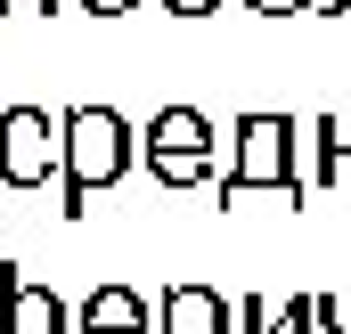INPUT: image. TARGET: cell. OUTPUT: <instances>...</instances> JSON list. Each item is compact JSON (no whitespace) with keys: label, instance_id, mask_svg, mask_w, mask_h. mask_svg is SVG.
Masks as SVG:
<instances>
[{"label":"cell","instance_id":"cell-16","mask_svg":"<svg viewBox=\"0 0 351 334\" xmlns=\"http://www.w3.org/2000/svg\"><path fill=\"white\" fill-rule=\"evenodd\" d=\"M319 16H351V0H327V8H319Z\"/></svg>","mask_w":351,"mask_h":334},{"label":"cell","instance_id":"cell-2","mask_svg":"<svg viewBox=\"0 0 351 334\" xmlns=\"http://www.w3.org/2000/svg\"><path fill=\"white\" fill-rule=\"evenodd\" d=\"M58 123H66V179H58V212H66V220H82L90 196H98V188H114L123 171L139 164V131H131L114 106H66Z\"/></svg>","mask_w":351,"mask_h":334},{"label":"cell","instance_id":"cell-7","mask_svg":"<svg viewBox=\"0 0 351 334\" xmlns=\"http://www.w3.org/2000/svg\"><path fill=\"white\" fill-rule=\"evenodd\" d=\"M8 334H74V310L58 302V285L16 277V294H8Z\"/></svg>","mask_w":351,"mask_h":334},{"label":"cell","instance_id":"cell-4","mask_svg":"<svg viewBox=\"0 0 351 334\" xmlns=\"http://www.w3.org/2000/svg\"><path fill=\"white\" fill-rule=\"evenodd\" d=\"M66 179V123L49 106H8L0 114V188H49Z\"/></svg>","mask_w":351,"mask_h":334},{"label":"cell","instance_id":"cell-15","mask_svg":"<svg viewBox=\"0 0 351 334\" xmlns=\"http://www.w3.org/2000/svg\"><path fill=\"white\" fill-rule=\"evenodd\" d=\"M16 8H58V0H0V16H16Z\"/></svg>","mask_w":351,"mask_h":334},{"label":"cell","instance_id":"cell-14","mask_svg":"<svg viewBox=\"0 0 351 334\" xmlns=\"http://www.w3.org/2000/svg\"><path fill=\"white\" fill-rule=\"evenodd\" d=\"M74 8H90V16H123L131 0H74Z\"/></svg>","mask_w":351,"mask_h":334},{"label":"cell","instance_id":"cell-9","mask_svg":"<svg viewBox=\"0 0 351 334\" xmlns=\"http://www.w3.org/2000/svg\"><path fill=\"white\" fill-rule=\"evenodd\" d=\"M237 334H286V302H262V294H245V310H237Z\"/></svg>","mask_w":351,"mask_h":334},{"label":"cell","instance_id":"cell-11","mask_svg":"<svg viewBox=\"0 0 351 334\" xmlns=\"http://www.w3.org/2000/svg\"><path fill=\"white\" fill-rule=\"evenodd\" d=\"M254 16H302V8H327V0H245Z\"/></svg>","mask_w":351,"mask_h":334},{"label":"cell","instance_id":"cell-3","mask_svg":"<svg viewBox=\"0 0 351 334\" xmlns=\"http://www.w3.org/2000/svg\"><path fill=\"white\" fill-rule=\"evenodd\" d=\"M139 155L164 188H204L213 179V123L204 106H164L147 131H139Z\"/></svg>","mask_w":351,"mask_h":334},{"label":"cell","instance_id":"cell-10","mask_svg":"<svg viewBox=\"0 0 351 334\" xmlns=\"http://www.w3.org/2000/svg\"><path fill=\"white\" fill-rule=\"evenodd\" d=\"M319 334H351V294H319Z\"/></svg>","mask_w":351,"mask_h":334},{"label":"cell","instance_id":"cell-1","mask_svg":"<svg viewBox=\"0 0 351 334\" xmlns=\"http://www.w3.org/2000/svg\"><path fill=\"white\" fill-rule=\"evenodd\" d=\"M213 188H221V204H245L254 188H278V196L311 204L302 123H294V114H237V131H229V171H221Z\"/></svg>","mask_w":351,"mask_h":334},{"label":"cell","instance_id":"cell-6","mask_svg":"<svg viewBox=\"0 0 351 334\" xmlns=\"http://www.w3.org/2000/svg\"><path fill=\"white\" fill-rule=\"evenodd\" d=\"M74 334H156V302L139 285H98L74 310Z\"/></svg>","mask_w":351,"mask_h":334},{"label":"cell","instance_id":"cell-8","mask_svg":"<svg viewBox=\"0 0 351 334\" xmlns=\"http://www.w3.org/2000/svg\"><path fill=\"white\" fill-rule=\"evenodd\" d=\"M351 179V114H319L311 123V188H343Z\"/></svg>","mask_w":351,"mask_h":334},{"label":"cell","instance_id":"cell-13","mask_svg":"<svg viewBox=\"0 0 351 334\" xmlns=\"http://www.w3.org/2000/svg\"><path fill=\"white\" fill-rule=\"evenodd\" d=\"M164 8H172V16H213L221 0H164Z\"/></svg>","mask_w":351,"mask_h":334},{"label":"cell","instance_id":"cell-5","mask_svg":"<svg viewBox=\"0 0 351 334\" xmlns=\"http://www.w3.org/2000/svg\"><path fill=\"white\" fill-rule=\"evenodd\" d=\"M156 334H237V310H229L213 285H164Z\"/></svg>","mask_w":351,"mask_h":334},{"label":"cell","instance_id":"cell-12","mask_svg":"<svg viewBox=\"0 0 351 334\" xmlns=\"http://www.w3.org/2000/svg\"><path fill=\"white\" fill-rule=\"evenodd\" d=\"M16 277H25V269H16V261H0V334H8V294H16Z\"/></svg>","mask_w":351,"mask_h":334}]
</instances>
